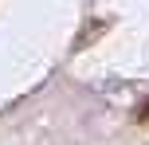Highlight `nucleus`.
<instances>
[{
  "instance_id": "obj_1",
  "label": "nucleus",
  "mask_w": 149,
  "mask_h": 145,
  "mask_svg": "<svg viewBox=\"0 0 149 145\" xmlns=\"http://www.w3.org/2000/svg\"><path fill=\"white\" fill-rule=\"evenodd\" d=\"M134 118H137V122H149V98L141 102V106H137V114H134Z\"/></svg>"
}]
</instances>
